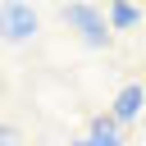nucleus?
Segmentation results:
<instances>
[{
  "label": "nucleus",
  "mask_w": 146,
  "mask_h": 146,
  "mask_svg": "<svg viewBox=\"0 0 146 146\" xmlns=\"http://www.w3.org/2000/svg\"><path fill=\"white\" fill-rule=\"evenodd\" d=\"M141 123H146V114H141Z\"/></svg>",
  "instance_id": "obj_7"
},
{
  "label": "nucleus",
  "mask_w": 146,
  "mask_h": 146,
  "mask_svg": "<svg viewBox=\"0 0 146 146\" xmlns=\"http://www.w3.org/2000/svg\"><path fill=\"white\" fill-rule=\"evenodd\" d=\"M0 146H23V141H18V132H14V128H0Z\"/></svg>",
  "instance_id": "obj_6"
},
{
  "label": "nucleus",
  "mask_w": 146,
  "mask_h": 146,
  "mask_svg": "<svg viewBox=\"0 0 146 146\" xmlns=\"http://www.w3.org/2000/svg\"><path fill=\"white\" fill-rule=\"evenodd\" d=\"M105 18H110V27L128 32V27H137V23H141V9H137V5H110V9H105Z\"/></svg>",
  "instance_id": "obj_5"
},
{
  "label": "nucleus",
  "mask_w": 146,
  "mask_h": 146,
  "mask_svg": "<svg viewBox=\"0 0 146 146\" xmlns=\"http://www.w3.org/2000/svg\"><path fill=\"white\" fill-rule=\"evenodd\" d=\"M36 32V9L32 5H23V0H9V5H0V36L5 41H27Z\"/></svg>",
  "instance_id": "obj_2"
},
{
  "label": "nucleus",
  "mask_w": 146,
  "mask_h": 146,
  "mask_svg": "<svg viewBox=\"0 0 146 146\" xmlns=\"http://www.w3.org/2000/svg\"><path fill=\"white\" fill-rule=\"evenodd\" d=\"M141 114H146V91H141V82H128V87L114 96L110 119H114V123H132V119H141Z\"/></svg>",
  "instance_id": "obj_3"
},
{
  "label": "nucleus",
  "mask_w": 146,
  "mask_h": 146,
  "mask_svg": "<svg viewBox=\"0 0 146 146\" xmlns=\"http://www.w3.org/2000/svg\"><path fill=\"white\" fill-rule=\"evenodd\" d=\"M59 14H64V23H68V27L82 36V46H91V50H105V46H110L114 27H110V18H105L96 5H87V0H73V5H64Z\"/></svg>",
  "instance_id": "obj_1"
},
{
  "label": "nucleus",
  "mask_w": 146,
  "mask_h": 146,
  "mask_svg": "<svg viewBox=\"0 0 146 146\" xmlns=\"http://www.w3.org/2000/svg\"><path fill=\"white\" fill-rule=\"evenodd\" d=\"M68 146H123V123H114L110 114H100V119H91L87 137L82 141H68Z\"/></svg>",
  "instance_id": "obj_4"
}]
</instances>
